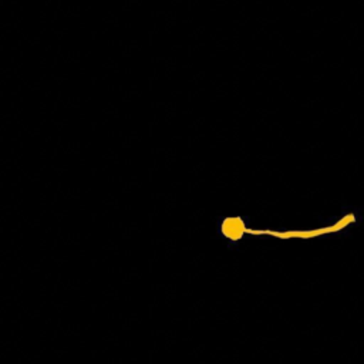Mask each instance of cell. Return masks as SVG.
<instances>
[{
	"mask_svg": "<svg viewBox=\"0 0 364 364\" xmlns=\"http://www.w3.org/2000/svg\"><path fill=\"white\" fill-rule=\"evenodd\" d=\"M363 220L361 216V208L354 209H343V213L338 219H333L331 222L326 223L324 226L314 228V229H287V230H279V229H257L249 226V216L242 215H228L220 216L218 219L216 232L219 237L225 239L229 245V247L236 249L245 236H269L274 239L289 240V239H313L320 237L326 235L340 233L344 230H348L350 226L360 223Z\"/></svg>",
	"mask_w": 364,
	"mask_h": 364,
	"instance_id": "6da1fadb",
	"label": "cell"
}]
</instances>
